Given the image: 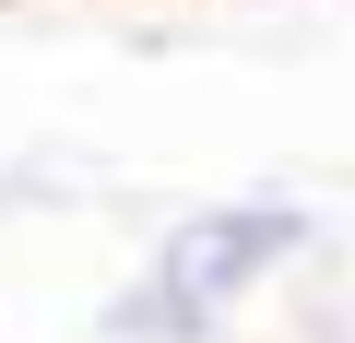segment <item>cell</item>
Wrapping results in <instances>:
<instances>
[{
  "instance_id": "1",
  "label": "cell",
  "mask_w": 355,
  "mask_h": 343,
  "mask_svg": "<svg viewBox=\"0 0 355 343\" xmlns=\"http://www.w3.org/2000/svg\"><path fill=\"white\" fill-rule=\"evenodd\" d=\"M296 261H320V213H308L296 190H225V202H190V213H166L154 249H142V272H166L178 296L214 308L225 331H237V308L272 296Z\"/></svg>"
},
{
  "instance_id": "2",
  "label": "cell",
  "mask_w": 355,
  "mask_h": 343,
  "mask_svg": "<svg viewBox=\"0 0 355 343\" xmlns=\"http://www.w3.org/2000/svg\"><path fill=\"white\" fill-rule=\"evenodd\" d=\"M95 343H225V319L214 308H190V296H178L166 272H119V296L95 308Z\"/></svg>"
}]
</instances>
